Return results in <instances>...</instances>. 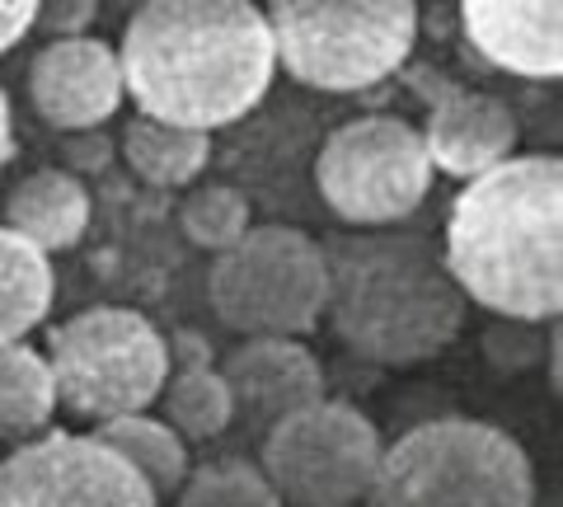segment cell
<instances>
[{"mask_svg": "<svg viewBox=\"0 0 563 507\" xmlns=\"http://www.w3.org/2000/svg\"><path fill=\"white\" fill-rule=\"evenodd\" d=\"M422 146H428L432 169L474 179V174L503 165L517 151V118L503 99L484 90H451L432 109Z\"/></svg>", "mask_w": 563, "mask_h": 507, "instance_id": "14", "label": "cell"}, {"mask_svg": "<svg viewBox=\"0 0 563 507\" xmlns=\"http://www.w3.org/2000/svg\"><path fill=\"white\" fill-rule=\"evenodd\" d=\"M103 447H113L141 480L151 484L155 498H169L174 488L188 480V447L165 418H146V414H122V418H103L95 428Z\"/></svg>", "mask_w": 563, "mask_h": 507, "instance_id": "17", "label": "cell"}, {"mask_svg": "<svg viewBox=\"0 0 563 507\" xmlns=\"http://www.w3.org/2000/svg\"><path fill=\"white\" fill-rule=\"evenodd\" d=\"M165 423L184 437V442H211L231 428V390H225L221 372L211 362L179 366L174 376H165Z\"/></svg>", "mask_w": 563, "mask_h": 507, "instance_id": "20", "label": "cell"}, {"mask_svg": "<svg viewBox=\"0 0 563 507\" xmlns=\"http://www.w3.org/2000/svg\"><path fill=\"white\" fill-rule=\"evenodd\" d=\"M179 225L198 250L221 254L250 231V202H244V194H235L231 184H202L184 198Z\"/></svg>", "mask_w": 563, "mask_h": 507, "instance_id": "21", "label": "cell"}, {"mask_svg": "<svg viewBox=\"0 0 563 507\" xmlns=\"http://www.w3.org/2000/svg\"><path fill=\"white\" fill-rule=\"evenodd\" d=\"M320 198L352 225H390L413 217L432 188L422 132L404 118L343 122L314 161Z\"/></svg>", "mask_w": 563, "mask_h": 507, "instance_id": "9", "label": "cell"}, {"mask_svg": "<svg viewBox=\"0 0 563 507\" xmlns=\"http://www.w3.org/2000/svg\"><path fill=\"white\" fill-rule=\"evenodd\" d=\"M33 14L38 0H0V52H10L33 29Z\"/></svg>", "mask_w": 563, "mask_h": 507, "instance_id": "24", "label": "cell"}, {"mask_svg": "<svg viewBox=\"0 0 563 507\" xmlns=\"http://www.w3.org/2000/svg\"><path fill=\"white\" fill-rule=\"evenodd\" d=\"M70 161L85 165V169H103L109 165V142H103V136H95V142H76L70 146Z\"/></svg>", "mask_w": 563, "mask_h": 507, "instance_id": "25", "label": "cell"}, {"mask_svg": "<svg viewBox=\"0 0 563 507\" xmlns=\"http://www.w3.org/2000/svg\"><path fill=\"white\" fill-rule=\"evenodd\" d=\"M118 66L146 118L217 132L268 95L277 52L254 0H141Z\"/></svg>", "mask_w": 563, "mask_h": 507, "instance_id": "1", "label": "cell"}, {"mask_svg": "<svg viewBox=\"0 0 563 507\" xmlns=\"http://www.w3.org/2000/svg\"><path fill=\"white\" fill-rule=\"evenodd\" d=\"M207 296L217 320L244 339H296L324 315V250L296 225H250L217 254Z\"/></svg>", "mask_w": 563, "mask_h": 507, "instance_id": "7", "label": "cell"}, {"mask_svg": "<svg viewBox=\"0 0 563 507\" xmlns=\"http://www.w3.org/2000/svg\"><path fill=\"white\" fill-rule=\"evenodd\" d=\"M380 432L343 399H314L263 432V480L282 507H357L380 465Z\"/></svg>", "mask_w": 563, "mask_h": 507, "instance_id": "8", "label": "cell"}, {"mask_svg": "<svg viewBox=\"0 0 563 507\" xmlns=\"http://www.w3.org/2000/svg\"><path fill=\"white\" fill-rule=\"evenodd\" d=\"M47 372L57 405L80 418L146 414L165 390L169 343L146 315L122 306H95L57 324L47 343Z\"/></svg>", "mask_w": 563, "mask_h": 507, "instance_id": "6", "label": "cell"}, {"mask_svg": "<svg viewBox=\"0 0 563 507\" xmlns=\"http://www.w3.org/2000/svg\"><path fill=\"white\" fill-rule=\"evenodd\" d=\"M366 507H536L517 437L479 418H437L380 451Z\"/></svg>", "mask_w": 563, "mask_h": 507, "instance_id": "4", "label": "cell"}, {"mask_svg": "<svg viewBox=\"0 0 563 507\" xmlns=\"http://www.w3.org/2000/svg\"><path fill=\"white\" fill-rule=\"evenodd\" d=\"M122 155H128L132 174H141L155 188H184L207 169L211 155V132L174 128L161 118H132V128L122 132Z\"/></svg>", "mask_w": 563, "mask_h": 507, "instance_id": "16", "label": "cell"}, {"mask_svg": "<svg viewBox=\"0 0 563 507\" xmlns=\"http://www.w3.org/2000/svg\"><path fill=\"white\" fill-rule=\"evenodd\" d=\"M29 95L43 122L62 132H95L122 103L118 52L99 38H52L29 66Z\"/></svg>", "mask_w": 563, "mask_h": 507, "instance_id": "11", "label": "cell"}, {"mask_svg": "<svg viewBox=\"0 0 563 507\" xmlns=\"http://www.w3.org/2000/svg\"><path fill=\"white\" fill-rule=\"evenodd\" d=\"M52 306V264L38 244L0 225V343H20Z\"/></svg>", "mask_w": 563, "mask_h": 507, "instance_id": "19", "label": "cell"}, {"mask_svg": "<svg viewBox=\"0 0 563 507\" xmlns=\"http://www.w3.org/2000/svg\"><path fill=\"white\" fill-rule=\"evenodd\" d=\"M5 161H10V99L0 90V169H5Z\"/></svg>", "mask_w": 563, "mask_h": 507, "instance_id": "26", "label": "cell"}, {"mask_svg": "<svg viewBox=\"0 0 563 507\" xmlns=\"http://www.w3.org/2000/svg\"><path fill=\"white\" fill-rule=\"evenodd\" d=\"M57 414L47 357L29 343H0V447L38 437Z\"/></svg>", "mask_w": 563, "mask_h": 507, "instance_id": "18", "label": "cell"}, {"mask_svg": "<svg viewBox=\"0 0 563 507\" xmlns=\"http://www.w3.org/2000/svg\"><path fill=\"white\" fill-rule=\"evenodd\" d=\"M329 268L324 315L352 353L376 366H413L446 353L465 324V291L432 240L409 231L339 235L320 244Z\"/></svg>", "mask_w": 563, "mask_h": 507, "instance_id": "3", "label": "cell"}, {"mask_svg": "<svg viewBox=\"0 0 563 507\" xmlns=\"http://www.w3.org/2000/svg\"><path fill=\"white\" fill-rule=\"evenodd\" d=\"M231 409L244 423L268 432L287 414L324 399V366L296 339H244L221 362Z\"/></svg>", "mask_w": 563, "mask_h": 507, "instance_id": "12", "label": "cell"}, {"mask_svg": "<svg viewBox=\"0 0 563 507\" xmlns=\"http://www.w3.org/2000/svg\"><path fill=\"white\" fill-rule=\"evenodd\" d=\"M263 20L291 80L352 95L409 62L418 0H268Z\"/></svg>", "mask_w": 563, "mask_h": 507, "instance_id": "5", "label": "cell"}, {"mask_svg": "<svg viewBox=\"0 0 563 507\" xmlns=\"http://www.w3.org/2000/svg\"><path fill=\"white\" fill-rule=\"evenodd\" d=\"M0 507H161V498L99 437L43 432L0 461Z\"/></svg>", "mask_w": 563, "mask_h": 507, "instance_id": "10", "label": "cell"}, {"mask_svg": "<svg viewBox=\"0 0 563 507\" xmlns=\"http://www.w3.org/2000/svg\"><path fill=\"white\" fill-rule=\"evenodd\" d=\"M95 5L99 0H38L33 24H43L52 38H80L95 20Z\"/></svg>", "mask_w": 563, "mask_h": 507, "instance_id": "23", "label": "cell"}, {"mask_svg": "<svg viewBox=\"0 0 563 507\" xmlns=\"http://www.w3.org/2000/svg\"><path fill=\"white\" fill-rule=\"evenodd\" d=\"M5 221H10V231H20L43 254L70 250V244H80L85 225H90V194H85V184L76 174L38 169L10 194Z\"/></svg>", "mask_w": 563, "mask_h": 507, "instance_id": "15", "label": "cell"}, {"mask_svg": "<svg viewBox=\"0 0 563 507\" xmlns=\"http://www.w3.org/2000/svg\"><path fill=\"white\" fill-rule=\"evenodd\" d=\"M465 38L521 80L563 76V0H461Z\"/></svg>", "mask_w": 563, "mask_h": 507, "instance_id": "13", "label": "cell"}, {"mask_svg": "<svg viewBox=\"0 0 563 507\" xmlns=\"http://www.w3.org/2000/svg\"><path fill=\"white\" fill-rule=\"evenodd\" d=\"M174 507H282L263 470L244 461H217L174 488Z\"/></svg>", "mask_w": 563, "mask_h": 507, "instance_id": "22", "label": "cell"}, {"mask_svg": "<svg viewBox=\"0 0 563 507\" xmlns=\"http://www.w3.org/2000/svg\"><path fill=\"white\" fill-rule=\"evenodd\" d=\"M446 268L465 301L507 320H554L563 306V165L507 155L451 202Z\"/></svg>", "mask_w": 563, "mask_h": 507, "instance_id": "2", "label": "cell"}]
</instances>
